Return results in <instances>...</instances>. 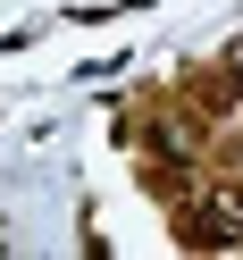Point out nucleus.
Instances as JSON below:
<instances>
[{
    "label": "nucleus",
    "instance_id": "obj_1",
    "mask_svg": "<svg viewBox=\"0 0 243 260\" xmlns=\"http://www.w3.org/2000/svg\"><path fill=\"white\" fill-rule=\"evenodd\" d=\"M176 243L185 252H243V185H193L176 210Z\"/></svg>",
    "mask_w": 243,
    "mask_h": 260
}]
</instances>
